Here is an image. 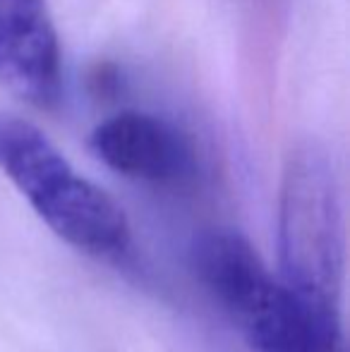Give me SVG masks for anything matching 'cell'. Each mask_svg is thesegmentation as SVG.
Instances as JSON below:
<instances>
[{
    "instance_id": "cell-3",
    "label": "cell",
    "mask_w": 350,
    "mask_h": 352,
    "mask_svg": "<svg viewBox=\"0 0 350 352\" xmlns=\"http://www.w3.org/2000/svg\"><path fill=\"white\" fill-rule=\"evenodd\" d=\"M0 170L61 240L91 256H118L130 245L122 206L72 168L34 122L0 116Z\"/></svg>"
},
{
    "instance_id": "cell-5",
    "label": "cell",
    "mask_w": 350,
    "mask_h": 352,
    "mask_svg": "<svg viewBox=\"0 0 350 352\" xmlns=\"http://www.w3.org/2000/svg\"><path fill=\"white\" fill-rule=\"evenodd\" d=\"M0 84L34 108L63 101V48L46 0H0Z\"/></svg>"
},
{
    "instance_id": "cell-1",
    "label": "cell",
    "mask_w": 350,
    "mask_h": 352,
    "mask_svg": "<svg viewBox=\"0 0 350 352\" xmlns=\"http://www.w3.org/2000/svg\"><path fill=\"white\" fill-rule=\"evenodd\" d=\"M192 266L257 352H348L343 316L307 309L243 232H199L192 242Z\"/></svg>"
},
{
    "instance_id": "cell-2",
    "label": "cell",
    "mask_w": 350,
    "mask_h": 352,
    "mask_svg": "<svg viewBox=\"0 0 350 352\" xmlns=\"http://www.w3.org/2000/svg\"><path fill=\"white\" fill-rule=\"evenodd\" d=\"M281 280L307 309L343 316L346 223L341 182L327 146H290L278 192Z\"/></svg>"
},
{
    "instance_id": "cell-4",
    "label": "cell",
    "mask_w": 350,
    "mask_h": 352,
    "mask_svg": "<svg viewBox=\"0 0 350 352\" xmlns=\"http://www.w3.org/2000/svg\"><path fill=\"white\" fill-rule=\"evenodd\" d=\"M94 156L122 177L149 185H185L197 175V148L171 120L144 111H120L94 127Z\"/></svg>"
}]
</instances>
